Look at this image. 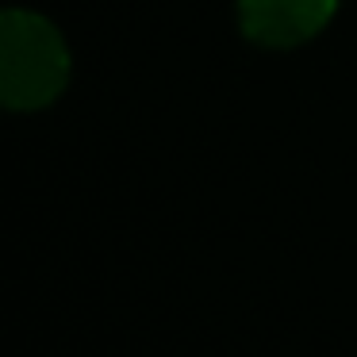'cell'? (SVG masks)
<instances>
[{
    "instance_id": "7a4b0ae2",
    "label": "cell",
    "mask_w": 357,
    "mask_h": 357,
    "mask_svg": "<svg viewBox=\"0 0 357 357\" xmlns=\"http://www.w3.org/2000/svg\"><path fill=\"white\" fill-rule=\"evenodd\" d=\"M334 12L338 0H238L242 35L269 50H292L315 39Z\"/></svg>"
},
{
    "instance_id": "6da1fadb",
    "label": "cell",
    "mask_w": 357,
    "mask_h": 357,
    "mask_svg": "<svg viewBox=\"0 0 357 357\" xmlns=\"http://www.w3.org/2000/svg\"><path fill=\"white\" fill-rule=\"evenodd\" d=\"M70 85V50L50 20L27 8L0 16V100L8 112H39Z\"/></svg>"
}]
</instances>
